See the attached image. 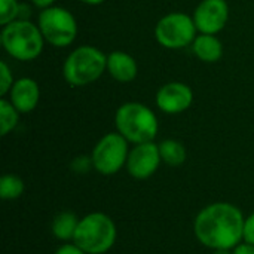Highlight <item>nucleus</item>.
<instances>
[{
	"label": "nucleus",
	"mask_w": 254,
	"mask_h": 254,
	"mask_svg": "<svg viewBox=\"0 0 254 254\" xmlns=\"http://www.w3.org/2000/svg\"><path fill=\"white\" fill-rule=\"evenodd\" d=\"M129 141L118 131L104 134L92 147V165L101 176H115L127 165Z\"/></svg>",
	"instance_id": "6e6552de"
},
{
	"label": "nucleus",
	"mask_w": 254,
	"mask_h": 254,
	"mask_svg": "<svg viewBox=\"0 0 254 254\" xmlns=\"http://www.w3.org/2000/svg\"><path fill=\"white\" fill-rule=\"evenodd\" d=\"M243 211L231 202H213L193 220L196 240L210 250H234L244 240Z\"/></svg>",
	"instance_id": "f257e3e1"
},
{
	"label": "nucleus",
	"mask_w": 254,
	"mask_h": 254,
	"mask_svg": "<svg viewBox=\"0 0 254 254\" xmlns=\"http://www.w3.org/2000/svg\"><path fill=\"white\" fill-rule=\"evenodd\" d=\"M54 254H86L77 244H74L73 241L71 243H65L63 246H60L55 253Z\"/></svg>",
	"instance_id": "5701e85b"
},
{
	"label": "nucleus",
	"mask_w": 254,
	"mask_h": 254,
	"mask_svg": "<svg viewBox=\"0 0 254 254\" xmlns=\"http://www.w3.org/2000/svg\"><path fill=\"white\" fill-rule=\"evenodd\" d=\"M107 73L119 83H131L138 74V64L128 52L112 51L107 55Z\"/></svg>",
	"instance_id": "ddd939ff"
},
{
	"label": "nucleus",
	"mask_w": 254,
	"mask_h": 254,
	"mask_svg": "<svg viewBox=\"0 0 254 254\" xmlns=\"http://www.w3.org/2000/svg\"><path fill=\"white\" fill-rule=\"evenodd\" d=\"M107 71V55L97 46L80 45L64 60L63 77L71 88H83L97 82Z\"/></svg>",
	"instance_id": "7ed1b4c3"
},
{
	"label": "nucleus",
	"mask_w": 254,
	"mask_h": 254,
	"mask_svg": "<svg viewBox=\"0 0 254 254\" xmlns=\"http://www.w3.org/2000/svg\"><path fill=\"white\" fill-rule=\"evenodd\" d=\"M70 167H71V170H73L74 173H77V174H86L89 170L94 168V165H92V158H91V155H89V156L80 155V156H77V158H74V159L71 161Z\"/></svg>",
	"instance_id": "412c9836"
},
{
	"label": "nucleus",
	"mask_w": 254,
	"mask_h": 254,
	"mask_svg": "<svg viewBox=\"0 0 254 254\" xmlns=\"http://www.w3.org/2000/svg\"><path fill=\"white\" fill-rule=\"evenodd\" d=\"M243 243H249V244H253L254 246V211L246 217V222H244V240Z\"/></svg>",
	"instance_id": "4be33fe9"
},
{
	"label": "nucleus",
	"mask_w": 254,
	"mask_h": 254,
	"mask_svg": "<svg viewBox=\"0 0 254 254\" xmlns=\"http://www.w3.org/2000/svg\"><path fill=\"white\" fill-rule=\"evenodd\" d=\"M37 27L45 42L54 48H67L74 43L79 25L74 15L63 6L42 9L37 15Z\"/></svg>",
	"instance_id": "423d86ee"
},
{
	"label": "nucleus",
	"mask_w": 254,
	"mask_h": 254,
	"mask_svg": "<svg viewBox=\"0 0 254 254\" xmlns=\"http://www.w3.org/2000/svg\"><path fill=\"white\" fill-rule=\"evenodd\" d=\"M118 229L110 216L101 211L89 213L79 220L73 243L86 254H104L115 246Z\"/></svg>",
	"instance_id": "39448f33"
},
{
	"label": "nucleus",
	"mask_w": 254,
	"mask_h": 254,
	"mask_svg": "<svg viewBox=\"0 0 254 254\" xmlns=\"http://www.w3.org/2000/svg\"><path fill=\"white\" fill-rule=\"evenodd\" d=\"M0 43L4 52L21 63L37 60L45 48V39L31 19H15L1 27Z\"/></svg>",
	"instance_id": "20e7f679"
},
{
	"label": "nucleus",
	"mask_w": 254,
	"mask_h": 254,
	"mask_svg": "<svg viewBox=\"0 0 254 254\" xmlns=\"http://www.w3.org/2000/svg\"><path fill=\"white\" fill-rule=\"evenodd\" d=\"M213 254H232V250H214Z\"/></svg>",
	"instance_id": "cd10ccee"
},
{
	"label": "nucleus",
	"mask_w": 254,
	"mask_h": 254,
	"mask_svg": "<svg viewBox=\"0 0 254 254\" xmlns=\"http://www.w3.org/2000/svg\"><path fill=\"white\" fill-rule=\"evenodd\" d=\"M6 98L16 107L21 115L31 113L36 110L40 101V88L33 77H19L12 85Z\"/></svg>",
	"instance_id": "f8f14e48"
},
{
	"label": "nucleus",
	"mask_w": 254,
	"mask_h": 254,
	"mask_svg": "<svg viewBox=\"0 0 254 254\" xmlns=\"http://www.w3.org/2000/svg\"><path fill=\"white\" fill-rule=\"evenodd\" d=\"M13 83H15V79H13L12 70L7 65V63L4 60H1L0 61V95H1V98L9 94Z\"/></svg>",
	"instance_id": "aec40b11"
},
{
	"label": "nucleus",
	"mask_w": 254,
	"mask_h": 254,
	"mask_svg": "<svg viewBox=\"0 0 254 254\" xmlns=\"http://www.w3.org/2000/svg\"><path fill=\"white\" fill-rule=\"evenodd\" d=\"M79 220L80 219L71 211H60L52 219V225H51L52 235L58 241H64V243L73 241L79 226Z\"/></svg>",
	"instance_id": "2eb2a0df"
},
{
	"label": "nucleus",
	"mask_w": 254,
	"mask_h": 254,
	"mask_svg": "<svg viewBox=\"0 0 254 254\" xmlns=\"http://www.w3.org/2000/svg\"><path fill=\"white\" fill-rule=\"evenodd\" d=\"M159 153L162 162L170 167H180L188 159V150L185 144L176 138H167L159 143Z\"/></svg>",
	"instance_id": "dca6fc26"
},
{
	"label": "nucleus",
	"mask_w": 254,
	"mask_h": 254,
	"mask_svg": "<svg viewBox=\"0 0 254 254\" xmlns=\"http://www.w3.org/2000/svg\"><path fill=\"white\" fill-rule=\"evenodd\" d=\"M55 1L57 0H30V3L34 6V7H37V9H46V7H51V6H54L55 4Z\"/></svg>",
	"instance_id": "a878e982"
},
{
	"label": "nucleus",
	"mask_w": 254,
	"mask_h": 254,
	"mask_svg": "<svg viewBox=\"0 0 254 254\" xmlns=\"http://www.w3.org/2000/svg\"><path fill=\"white\" fill-rule=\"evenodd\" d=\"M158 45L165 49L177 51L189 48L198 36L193 16L186 12H170L159 18L153 30Z\"/></svg>",
	"instance_id": "0eeeda50"
},
{
	"label": "nucleus",
	"mask_w": 254,
	"mask_h": 254,
	"mask_svg": "<svg viewBox=\"0 0 254 254\" xmlns=\"http://www.w3.org/2000/svg\"><path fill=\"white\" fill-rule=\"evenodd\" d=\"M193 98V91L188 83L174 80L164 83L158 89L155 103L156 107L165 115H180L192 107Z\"/></svg>",
	"instance_id": "9b49d317"
},
{
	"label": "nucleus",
	"mask_w": 254,
	"mask_h": 254,
	"mask_svg": "<svg viewBox=\"0 0 254 254\" xmlns=\"http://www.w3.org/2000/svg\"><path fill=\"white\" fill-rule=\"evenodd\" d=\"M19 116L21 113L16 110V107L6 97H3L0 100V135L1 137H6L7 134L15 131V128L19 124Z\"/></svg>",
	"instance_id": "f3484780"
},
{
	"label": "nucleus",
	"mask_w": 254,
	"mask_h": 254,
	"mask_svg": "<svg viewBox=\"0 0 254 254\" xmlns=\"http://www.w3.org/2000/svg\"><path fill=\"white\" fill-rule=\"evenodd\" d=\"M19 4L21 3L18 0H0V25L1 27L18 19Z\"/></svg>",
	"instance_id": "6ab92c4d"
},
{
	"label": "nucleus",
	"mask_w": 254,
	"mask_h": 254,
	"mask_svg": "<svg viewBox=\"0 0 254 254\" xmlns=\"http://www.w3.org/2000/svg\"><path fill=\"white\" fill-rule=\"evenodd\" d=\"M33 6V4H31ZM31 6L28 3H21L19 4V15L18 19H30L31 16Z\"/></svg>",
	"instance_id": "393cba45"
},
{
	"label": "nucleus",
	"mask_w": 254,
	"mask_h": 254,
	"mask_svg": "<svg viewBox=\"0 0 254 254\" xmlns=\"http://www.w3.org/2000/svg\"><path fill=\"white\" fill-rule=\"evenodd\" d=\"M25 190L24 180L15 174H4L0 179V198L3 201H15L22 196Z\"/></svg>",
	"instance_id": "a211bd4d"
},
{
	"label": "nucleus",
	"mask_w": 254,
	"mask_h": 254,
	"mask_svg": "<svg viewBox=\"0 0 254 254\" xmlns=\"http://www.w3.org/2000/svg\"><path fill=\"white\" fill-rule=\"evenodd\" d=\"M79 1L88 6H98V4H103L106 0H79Z\"/></svg>",
	"instance_id": "bb28decb"
},
{
	"label": "nucleus",
	"mask_w": 254,
	"mask_h": 254,
	"mask_svg": "<svg viewBox=\"0 0 254 254\" xmlns=\"http://www.w3.org/2000/svg\"><path fill=\"white\" fill-rule=\"evenodd\" d=\"M232 254H254V246L249 243H241L232 250Z\"/></svg>",
	"instance_id": "b1692460"
},
{
	"label": "nucleus",
	"mask_w": 254,
	"mask_h": 254,
	"mask_svg": "<svg viewBox=\"0 0 254 254\" xmlns=\"http://www.w3.org/2000/svg\"><path fill=\"white\" fill-rule=\"evenodd\" d=\"M162 164V158L159 153V144L155 141L132 144L128 159H127V171L135 180H147L150 179Z\"/></svg>",
	"instance_id": "1a4fd4ad"
},
{
	"label": "nucleus",
	"mask_w": 254,
	"mask_h": 254,
	"mask_svg": "<svg viewBox=\"0 0 254 254\" xmlns=\"http://www.w3.org/2000/svg\"><path fill=\"white\" fill-rule=\"evenodd\" d=\"M190 49L199 61L207 63V64H214L220 61L225 54L223 43L217 37V34L198 33L193 43L190 45Z\"/></svg>",
	"instance_id": "4468645a"
},
{
	"label": "nucleus",
	"mask_w": 254,
	"mask_h": 254,
	"mask_svg": "<svg viewBox=\"0 0 254 254\" xmlns=\"http://www.w3.org/2000/svg\"><path fill=\"white\" fill-rule=\"evenodd\" d=\"M229 3L226 0H201L192 16L198 33L219 34L229 21Z\"/></svg>",
	"instance_id": "9d476101"
},
{
	"label": "nucleus",
	"mask_w": 254,
	"mask_h": 254,
	"mask_svg": "<svg viewBox=\"0 0 254 254\" xmlns=\"http://www.w3.org/2000/svg\"><path fill=\"white\" fill-rule=\"evenodd\" d=\"M115 128L129 144H140L155 141L159 121L149 106L140 101H127L116 109Z\"/></svg>",
	"instance_id": "f03ea898"
}]
</instances>
